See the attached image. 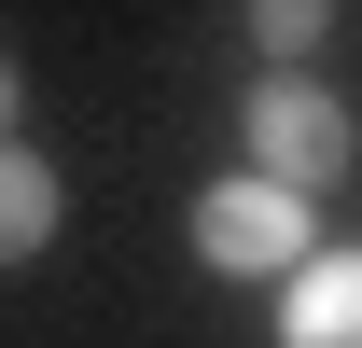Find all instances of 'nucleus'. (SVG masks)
<instances>
[{"mask_svg": "<svg viewBox=\"0 0 362 348\" xmlns=\"http://www.w3.org/2000/svg\"><path fill=\"white\" fill-rule=\"evenodd\" d=\"M307 251H320V223H307V195H293V181L223 168L209 195H195V265H209V279H293Z\"/></svg>", "mask_w": 362, "mask_h": 348, "instance_id": "nucleus-1", "label": "nucleus"}, {"mask_svg": "<svg viewBox=\"0 0 362 348\" xmlns=\"http://www.w3.org/2000/svg\"><path fill=\"white\" fill-rule=\"evenodd\" d=\"M237 139H251V168H265V181L320 195V181H349L362 112H349L334 84H307V70H265V84H251V112H237Z\"/></svg>", "mask_w": 362, "mask_h": 348, "instance_id": "nucleus-2", "label": "nucleus"}, {"mask_svg": "<svg viewBox=\"0 0 362 348\" xmlns=\"http://www.w3.org/2000/svg\"><path fill=\"white\" fill-rule=\"evenodd\" d=\"M279 348H362V251H307L279 279Z\"/></svg>", "mask_w": 362, "mask_h": 348, "instance_id": "nucleus-3", "label": "nucleus"}, {"mask_svg": "<svg viewBox=\"0 0 362 348\" xmlns=\"http://www.w3.org/2000/svg\"><path fill=\"white\" fill-rule=\"evenodd\" d=\"M56 223H70V181H56L28 139H0V265H28Z\"/></svg>", "mask_w": 362, "mask_h": 348, "instance_id": "nucleus-4", "label": "nucleus"}, {"mask_svg": "<svg viewBox=\"0 0 362 348\" xmlns=\"http://www.w3.org/2000/svg\"><path fill=\"white\" fill-rule=\"evenodd\" d=\"M251 42L265 56H320L334 42V0H251Z\"/></svg>", "mask_w": 362, "mask_h": 348, "instance_id": "nucleus-5", "label": "nucleus"}, {"mask_svg": "<svg viewBox=\"0 0 362 348\" xmlns=\"http://www.w3.org/2000/svg\"><path fill=\"white\" fill-rule=\"evenodd\" d=\"M14 112H28V70H14V56H0V139H14Z\"/></svg>", "mask_w": 362, "mask_h": 348, "instance_id": "nucleus-6", "label": "nucleus"}]
</instances>
